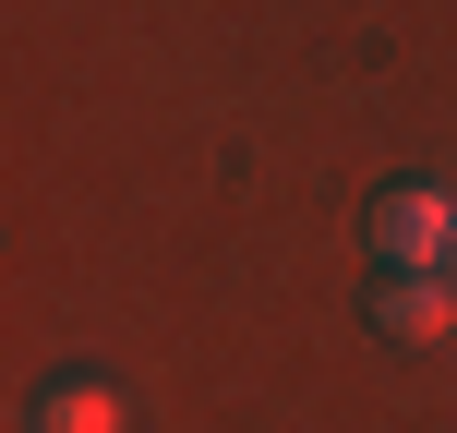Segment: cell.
Here are the masks:
<instances>
[{"mask_svg": "<svg viewBox=\"0 0 457 433\" xmlns=\"http://www.w3.org/2000/svg\"><path fill=\"white\" fill-rule=\"evenodd\" d=\"M445 277H457V253H445Z\"/></svg>", "mask_w": 457, "mask_h": 433, "instance_id": "obj_4", "label": "cell"}, {"mask_svg": "<svg viewBox=\"0 0 457 433\" xmlns=\"http://www.w3.org/2000/svg\"><path fill=\"white\" fill-rule=\"evenodd\" d=\"M445 325H457V277L445 265H386L373 277V337L421 349V337H445Z\"/></svg>", "mask_w": 457, "mask_h": 433, "instance_id": "obj_2", "label": "cell"}, {"mask_svg": "<svg viewBox=\"0 0 457 433\" xmlns=\"http://www.w3.org/2000/svg\"><path fill=\"white\" fill-rule=\"evenodd\" d=\"M445 253H457V205L445 193H421V181L373 193V265H445Z\"/></svg>", "mask_w": 457, "mask_h": 433, "instance_id": "obj_1", "label": "cell"}, {"mask_svg": "<svg viewBox=\"0 0 457 433\" xmlns=\"http://www.w3.org/2000/svg\"><path fill=\"white\" fill-rule=\"evenodd\" d=\"M37 433H120V397L85 386V373H61V386H37Z\"/></svg>", "mask_w": 457, "mask_h": 433, "instance_id": "obj_3", "label": "cell"}]
</instances>
